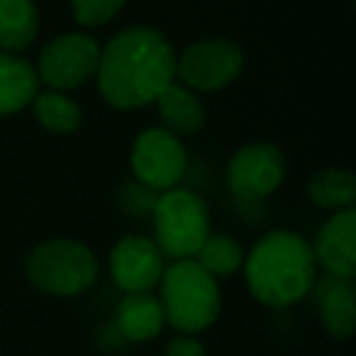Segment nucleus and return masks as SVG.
<instances>
[{
	"label": "nucleus",
	"mask_w": 356,
	"mask_h": 356,
	"mask_svg": "<svg viewBox=\"0 0 356 356\" xmlns=\"http://www.w3.org/2000/svg\"><path fill=\"white\" fill-rule=\"evenodd\" d=\"M163 307L149 293H129L118 305V327L129 341H149L161 332Z\"/></svg>",
	"instance_id": "14"
},
{
	"label": "nucleus",
	"mask_w": 356,
	"mask_h": 356,
	"mask_svg": "<svg viewBox=\"0 0 356 356\" xmlns=\"http://www.w3.org/2000/svg\"><path fill=\"white\" fill-rule=\"evenodd\" d=\"M166 356H208L198 339L193 337H178L168 344Z\"/></svg>",
	"instance_id": "21"
},
{
	"label": "nucleus",
	"mask_w": 356,
	"mask_h": 356,
	"mask_svg": "<svg viewBox=\"0 0 356 356\" xmlns=\"http://www.w3.org/2000/svg\"><path fill=\"white\" fill-rule=\"evenodd\" d=\"M163 320L181 332H200L220 315V291L215 278L195 261L173 264L163 271Z\"/></svg>",
	"instance_id": "3"
},
{
	"label": "nucleus",
	"mask_w": 356,
	"mask_h": 356,
	"mask_svg": "<svg viewBox=\"0 0 356 356\" xmlns=\"http://www.w3.org/2000/svg\"><path fill=\"white\" fill-rule=\"evenodd\" d=\"M315 300L320 307V317L325 330L334 339L351 337L356 327V307H354V288L346 278L325 276L315 288Z\"/></svg>",
	"instance_id": "12"
},
{
	"label": "nucleus",
	"mask_w": 356,
	"mask_h": 356,
	"mask_svg": "<svg viewBox=\"0 0 356 356\" xmlns=\"http://www.w3.org/2000/svg\"><path fill=\"white\" fill-rule=\"evenodd\" d=\"M27 276L49 296H79L98 278L93 252L74 239H51L27 257Z\"/></svg>",
	"instance_id": "4"
},
{
	"label": "nucleus",
	"mask_w": 356,
	"mask_h": 356,
	"mask_svg": "<svg viewBox=\"0 0 356 356\" xmlns=\"http://www.w3.org/2000/svg\"><path fill=\"white\" fill-rule=\"evenodd\" d=\"M40 30L35 0H0V49L22 51L35 42Z\"/></svg>",
	"instance_id": "15"
},
{
	"label": "nucleus",
	"mask_w": 356,
	"mask_h": 356,
	"mask_svg": "<svg viewBox=\"0 0 356 356\" xmlns=\"http://www.w3.org/2000/svg\"><path fill=\"white\" fill-rule=\"evenodd\" d=\"M32 113H35L37 122L49 132L69 134L81 127V108L59 90L37 93L32 100Z\"/></svg>",
	"instance_id": "18"
},
{
	"label": "nucleus",
	"mask_w": 356,
	"mask_h": 356,
	"mask_svg": "<svg viewBox=\"0 0 356 356\" xmlns=\"http://www.w3.org/2000/svg\"><path fill=\"white\" fill-rule=\"evenodd\" d=\"M159 115L171 134H193L203 127L205 122V108L188 88L171 83L161 90L156 98Z\"/></svg>",
	"instance_id": "16"
},
{
	"label": "nucleus",
	"mask_w": 356,
	"mask_h": 356,
	"mask_svg": "<svg viewBox=\"0 0 356 356\" xmlns=\"http://www.w3.org/2000/svg\"><path fill=\"white\" fill-rule=\"evenodd\" d=\"M100 44L90 35L71 32L54 37L40 54L37 79L49 83L51 88H79L98 71Z\"/></svg>",
	"instance_id": "6"
},
{
	"label": "nucleus",
	"mask_w": 356,
	"mask_h": 356,
	"mask_svg": "<svg viewBox=\"0 0 356 356\" xmlns=\"http://www.w3.org/2000/svg\"><path fill=\"white\" fill-rule=\"evenodd\" d=\"M244 66V54L234 42L227 40H203L191 44L176 59V76L195 90H220L232 83Z\"/></svg>",
	"instance_id": "7"
},
{
	"label": "nucleus",
	"mask_w": 356,
	"mask_h": 356,
	"mask_svg": "<svg viewBox=\"0 0 356 356\" xmlns=\"http://www.w3.org/2000/svg\"><path fill=\"white\" fill-rule=\"evenodd\" d=\"M127 0H71L74 8V17L79 25L83 27H98L105 25L115 13L124 6Z\"/></svg>",
	"instance_id": "20"
},
{
	"label": "nucleus",
	"mask_w": 356,
	"mask_h": 356,
	"mask_svg": "<svg viewBox=\"0 0 356 356\" xmlns=\"http://www.w3.org/2000/svg\"><path fill=\"white\" fill-rule=\"evenodd\" d=\"M198 266L208 271L210 276H229L242 266V247L227 234H208L203 247L198 249Z\"/></svg>",
	"instance_id": "19"
},
{
	"label": "nucleus",
	"mask_w": 356,
	"mask_h": 356,
	"mask_svg": "<svg viewBox=\"0 0 356 356\" xmlns=\"http://www.w3.org/2000/svg\"><path fill=\"white\" fill-rule=\"evenodd\" d=\"M110 273L127 293H149L163 276V257L147 237H124L110 254Z\"/></svg>",
	"instance_id": "10"
},
{
	"label": "nucleus",
	"mask_w": 356,
	"mask_h": 356,
	"mask_svg": "<svg viewBox=\"0 0 356 356\" xmlns=\"http://www.w3.org/2000/svg\"><path fill=\"white\" fill-rule=\"evenodd\" d=\"M307 195L320 208L346 210L356 198V178L346 168H325L310 178Z\"/></svg>",
	"instance_id": "17"
},
{
	"label": "nucleus",
	"mask_w": 356,
	"mask_h": 356,
	"mask_svg": "<svg viewBox=\"0 0 356 356\" xmlns=\"http://www.w3.org/2000/svg\"><path fill=\"white\" fill-rule=\"evenodd\" d=\"M286 161L273 144H249L227 166V188L239 200H259L281 186Z\"/></svg>",
	"instance_id": "8"
},
{
	"label": "nucleus",
	"mask_w": 356,
	"mask_h": 356,
	"mask_svg": "<svg viewBox=\"0 0 356 356\" xmlns=\"http://www.w3.org/2000/svg\"><path fill=\"white\" fill-rule=\"evenodd\" d=\"M132 168L149 188H171L186 171V149L168 129H147L132 147Z\"/></svg>",
	"instance_id": "9"
},
{
	"label": "nucleus",
	"mask_w": 356,
	"mask_h": 356,
	"mask_svg": "<svg viewBox=\"0 0 356 356\" xmlns=\"http://www.w3.org/2000/svg\"><path fill=\"white\" fill-rule=\"evenodd\" d=\"M40 93L37 71L20 56L0 51V118L20 113Z\"/></svg>",
	"instance_id": "13"
},
{
	"label": "nucleus",
	"mask_w": 356,
	"mask_h": 356,
	"mask_svg": "<svg viewBox=\"0 0 356 356\" xmlns=\"http://www.w3.org/2000/svg\"><path fill=\"white\" fill-rule=\"evenodd\" d=\"M154 229L156 247L166 257L188 259L210 234V218L205 203L188 191H168L154 205Z\"/></svg>",
	"instance_id": "5"
},
{
	"label": "nucleus",
	"mask_w": 356,
	"mask_h": 356,
	"mask_svg": "<svg viewBox=\"0 0 356 356\" xmlns=\"http://www.w3.org/2000/svg\"><path fill=\"white\" fill-rule=\"evenodd\" d=\"M176 76V54L166 37L149 27H129L100 51L98 86L113 108H142L161 95Z\"/></svg>",
	"instance_id": "1"
},
{
	"label": "nucleus",
	"mask_w": 356,
	"mask_h": 356,
	"mask_svg": "<svg viewBox=\"0 0 356 356\" xmlns=\"http://www.w3.org/2000/svg\"><path fill=\"white\" fill-rule=\"evenodd\" d=\"M247 283L264 305H293L315 286V254L296 232H271L259 239L249 254Z\"/></svg>",
	"instance_id": "2"
},
{
	"label": "nucleus",
	"mask_w": 356,
	"mask_h": 356,
	"mask_svg": "<svg viewBox=\"0 0 356 356\" xmlns=\"http://www.w3.org/2000/svg\"><path fill=\"white\" fill-rule=\"evenodd\" d=\"M315 259L327 268V276L351 281L356 271V210L334 213L317 232L312 249Z\"/></svg>",
	"instance_id": "11"
}]
</instances>
